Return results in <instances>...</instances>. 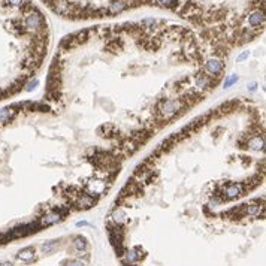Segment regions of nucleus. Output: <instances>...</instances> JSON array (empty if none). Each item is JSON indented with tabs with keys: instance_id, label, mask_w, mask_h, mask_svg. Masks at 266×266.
<instances>
[{
	"instance_id": "nucleus-13",
	"label": "nucleus",
	"mask_w": 266,
	"mask_h": 266,
	"mask_svg": "<svg viewBox=\"0 0 266 266\" xmlns=\"http://www.w3.org/2000/svg\"><path fill=\"white\" fill-rule=\"evenodd\" d=\"M126 259L129 263H135L141 259V254H139V248H133V250H129L126 253Z\"/></svg>"
},
{
	"instance_id": "nucleus-15",
	"label": "nucleus",
	"mask_w": 266,
	"mask_h": 266,
	"mask_svg": "<svg viewBox=\"0 0 266 266\" xmlns=\"http://www.w3.org/2000/svg\"><path fill=\"white\" fill-rule=\"evenodd\" d=\"M259 212H260L259 205H247L245 206V214H248V215H257Z\"/></svg>"
},
{
	"instance_id": "nucleus-6",
	"label": "nucleus",
	"mask_w": 266,
	"mask_h": 266,
	"mask_svg": "<svg viewBox=\"0 0 266 266\" xmlns=\"http://www.w3.org/2000/svg\"><path fill=\"white\" fill-rule=\"evenodd\" d=\"M15 114H17L15 106H9V108H3V109H0V126L8 124V123L15 117Z\"/></svg>"
},
{
	"instance_id": "nucleus-21",
	"label": "nucleus",
	"mask_w": 266,
	"mask_h": 266,
	"mask_svg": "<svg viewBox=\"0 0 266 266\" xmlns=\"http://www.w3.org/2000/svg\"><path fill=\"white\" fill-rule=\"evenodd\" d=\"M66 266H85V263L82 260H70Z\"/></svg>"
},
{
	"instance_id": "nucleus-1",
	"label": "nucleus",
	"mask_w": 266,
	"mask_h": 266,
	"mask_svg": "<svg viewBox=\"0 0 266 266\" xmlns=\"http://www.w3.org/2000/svg\"><path fill=\"white\" fill-rule=\"evenodd\" d=\"M181 108V102L179 100H165L160 103V114L165 117V118H171L177 114Z\"/></svg>"
},
{
	"instance_id": "nucleus-3",
	"label": "nucleus",
	"mask_w": 266,
	"mask_h": 266,
	"mask_svg": "<svg viewBox=\"0 0 266 266\" xmlns=\"http://www.w3.org/2000/svg\"><path fill=\"white\" fill-rule=\"evenodd\" d=\"M205 69H206V72L211 73V75H218L223 70L221 60H220V58H215V57L209 58V60L205 63Z\"/></svg>"
},
{
	"instance_id": "nucleus-26",
	"label": "nucleus",
	"mask_w": 266,
	"mask_h": 266,
	"mask_svg": "<svg viewBox=\"0 0 266 266\" xmlns=\"http://www.w3.org/2000/svg\"><path fill=\"white\" fill-rule=\"evenodd\" d=\"M87 224H88L87 221H78V223H76V227H81V226H87Z\"/></svg>"
},
{
	"instance_id": "nucleus-19",
	"label": "nucleus",
	"mask_w": 266,
	"mask_h": 266,
	"mask_svg": "<svg viewBox=\"0 0 266 266\" xmlns=\"http://www.w3.org/2000/svg\"><path fill=\"white\" fill-rule=\"evenodd\" d=\"M157 3H160L162 6H166V8H174L177 5V0H157Z\"/></svg>"
},
{
	"instance_id": "nucleus-25",
	"label": "nucleus",
	"mask_w": 266,
	"mask_h": 266,
	"mask_svg": "<svg viewBox=\"0 0 266 266\" xmlns=\"http://www.w3.org/2000/svg\"><path fill=\"white\" fill-rule=\"evenodd\" d=\"M0 266H14V263L9 260H3V262H0Z\"/></svg>"
},
{
	"instance_id": "nucleus-20",
	"label": "nucleus",
	"mask_w": 266,
	"mask_h": 266,
	"mask_svg": "<svg viewBox=\"0 0 266 266\" xmlns=\"http://www.w3.org/2000/svg\"><path fill=\"white\" fill-rule=\"evenodd\" d=\"M38 85H39V79H33V81H30V82L26 85V91H32V90L36 88Z\"/></svg>"
},
{
	"instance_id": "nucleus-16",
	"label": "nucleus",
	"mask_w": 266,
	"mask_h": 266,
	"mask_svg": "<svg viewBox=\"0 0 266 266\" xmlns=\"http://www.w3.org/2000/svg\"><path fill=\"white\" fill-rule=\"evenodd\" d=\"M112 218H114V221L115 223H121L124 218H126V214H124V211H121V209H117V211H114V214H112Z\"/></svg>"
},
{
	"instance_id": "nucleus-17",
	"label": "nucleus",
	"mask_w": 266,
	"mask_h": 266,
	"mask_svg": "<svg viewBox=\"0 0 266 266\" xmlns=\"http://www.w3.org/2000/svg\"><path fill=\"white\" fill-rule=\"evenodd\" d=\"M196 87L199 90H205L206 87H209V79H208V78H203V76L199 78L197 82H196Z\"/></svg>"
},
{
	"instance_id": "nucleus-5",
	"label": "nucleus",
	"mask_w": 266,
	"mask_h": 266,
	"mask_svg": "<svg viewBox=\"0 0 266 266\" xmlns=\"http://www.w3.org/2000/svg\"><path fill=\"white\" fill-rule=\"evenodd\" d=\"M63 214L60 211H51L49 214H46L45 217L41 218V226H51V224H55L61 220Z\"/></svg>"
},
{
	"instance_id": "nucleus-8",
	"label": "nucleus",
	"mask_w": 266,
	"mask_h": 266,
	"mask_svg": "<svg viewBox=\"0 0 266 266\" xmlns=\"http://www.w3.org/2000/svg\"><path fill=\"white\" fill-rule=\"evenodd\" d=\"M17 257H18L20 260H23V262H32V260L35 259V247L29 245V247H26V248H21V250L18 251Z\"/></svg>"
},
{
	"instance_id": "nucleus-22",
	"label": "nucleus",
	"mask_w": 266,
	"mask_h": 266,
	"mask_svg": "<svg viewBox=\"0 0 266 266\" xmlns=\"http://www.w3.org/2000/svg\"><path fill=\"white\" fill-rule=\"evenodd\" d=\"M8 3L11 6H21L23 5V0H8Z\"/></svg>"
},
{
	"instance_id": "nucleus-23",
	"label": "nucleus",
	"mask_w": 266,
	"mask_h": 266,
	"mask_svg": "<svg viewBox=\"0 0 266 266\" xmlns=\"http://www.w3.org/2000/svg\"><path fill=\"white\" fill-rule=\"evenodd\" d=\"M256 90H257V82H251V84L248 85V91H250V93H254Z\"/></svg>"
},
{
	"instance_id": "nucleus-11",
	"label": "nucleus",
	"mask_w": 266,
	"mask_h": 266,
	"mask_svg": "<svg viewBox=\"0 0 266 266\" xmlns=\"http://www.w3.org/2000/svg\"><path fill=\"white\" fill-rule=\"evenodd\" d=\"M72 244H73V248H75L76 251H79V253H81V251L84 253V251L87 250V247H88V244H87V239H85L84 236H75Z\"/></svg>"
},
{
	"instance_id": "nucleus-2",
	"label": "nucleus",
	"mask_w": 266,
	"mask_h": 266,
	"mask_svg": "<svg viewBox=\"0 0 266 266\" xmlns=\"http://www.w3.org/2000/svg\"><path fill=\"white\" fill-rule=\"evenodd\" d=\"M42 23H44V20H42V17H41L38 12H32V14L26 15V18H24V26H26L27 29H32V30L41 29V27H42Z\"/></svg>"
},
{
	"instance_id": "nucleus-18",
	"label": "nucleus",
	"mask_w": 266,
	"mask_h": 266,
	"mask_svg": "<svg viewBox=\"0 0 266 266\" xmlns=\"http://www.w3.org/2000/svg\"><path fill=\"white\" fill-rule=\"evenodd\" d=\"M238 79H239V78H238V75H232V76H229V78L224 81L223 87H224V88H229L230 85H233L235 82H238Z\"/></svg>"
},
{
	"instance_id": "nucleus-24",
	"label": "nucleus",
	"mask_w": 266,
	"mask_h": 266,
	"mask_svg": "<svg viewBox=\"0 0 266 266\" xmlns=\"http://www.w3.org/2000/svg\"><path fill=\"white\" fill-rule=\"evenodd\" d=\"M248 55H250V54H248V51H245V52H242V54H241V55L238 57V61H242V60H245V58H248Z\"/></svg>"
},
{
	"instance_id": "nucleus-7",
	"label": "nucleus",
	"mask_w": 266,
	"mask_h": 266,
	"mask_svg": "<svg viewBox=\"0 0 266 266\" xmlns=\"http://www.w3.org/2000/svg\"><path fill=\"white\" fill-rule=\"evenodd\" d=\"M127 6H129L127 0H114V2H111V5L108 8V12L109 14H120L124 9H127Z\"/></svg>"
},
{
	"instance_id": "nucleus-10",
	"label": "nucleus",
	"mask_w": 266,
	"mask_h": 266,
	"mask_svg": "<svg viewBox=\"0 0 266 266\" xmlns=\"http://www.w3.org/2000/svg\"><path fill=\"white\" fill-rule=\"evenodd\" d=\"M265 147V139L262 136H254L248 141V148L253 151H262Z\"/></svg>"
},
{
	"instance_id": "nucleus-14",
	"label": "nucleus",
	"mask_w": 266,
	"mask_h": 266,
	"mask_svg": "<svg viewBox=\"0 0 266 266\" xmlns=\"http://www.w3.org/2000/svg\"><path fill=\"white\" fill-rule=\"evenodd\" d=\"M55 247H58V242L57 241H48V242H45L41 245V250L44 251L45 254H48V253H51Z\"/></svg>"
},
{
	"instance_id": "nucleus-4",
	"label": "nucleus",
	"mask_w": 266,
	"mask_h": 266,
	"mask_svg": "<svg viewBox=\"0 0 266 266\" xmlns=\"http://www.w3.org/2000/svg\"><path fill=\"white\" fill-rule=\"evenodd\" d=\"M248 24H250L253 29L263 27V26H265V15H263V12H262V11L253 12V14L248 17Z\"/></svg>"
},
{
	"instance_id": "nucleus-9",
	"label": "nucleus",
	"mask_w": 266,
	"mask_h": 266,
	"mask_svg": "<svg viewBox=\"0 0 266 266\" xmlns=\"http://www.w3.org/2000/svg\"><path fill=\"white\" fill-rule=\"evenodd\" d=\"M241 191H242V187L239 184H230L224 188V194H226L224 197L226 199H235L241 194Z\"/></svg>"
},
{
	"instance_id": "nucleus-12",
	"label": "nucleus",
	"mask_w": 266,
	"mask_h": 266,
	"mask_svg": "<svg viewBox=\"0 0 266 266\" xmlns=\"http://www.w3.org/2000/svg\"><path fill=\"white\" fill-rule=\"evenodd\" d=\"M94 205V199H93V196H90V194H85V196H82L79 200H78V206L79 208H90V206H93Z\"/></svg>"
}]
</instances>
